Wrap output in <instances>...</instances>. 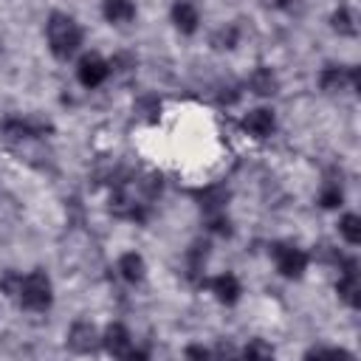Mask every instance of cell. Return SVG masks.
Listing matches in <instances>:
<instances>
[{
	"label": "cell",
	"mask_w": 361,
	"mask_h": 361,
	"mask_svg": "<svg viewBox=\"0 0 361 361\" xmlns=\"http://www.w3.org/2000/svg\"><path fill=\"white\" fill-rule=\"evenodd\" d=\"M161 192V180L149 178V175H130L124 180L116 183L113 189V197H110V212L116 217H127V220H135V223H144L147 220V212H149V200Z\"/></svg>",
	"instance_id": "obj_1"
},
{
	"label": "cell",
	"mask_w": 361,
	"mask_h": 361,
	"mask_svg": "<svg viewBox=\"0 0 361 361\" xmlns=\"http://www.w3.org/2000/svg\"><path fill=\"white\" fill-rule=\"evenodd\" d=\"M45 34H48V48L56 59H68L79 45H82V28L73 17L68 14H51L48 17V25H45Z\"/></svg>",
	"instance_id": "obj_2"
},
{
	"label": "cell",
	"mask_w": 361,
	"mask_h": 361,
	"mask_svg": "<svg viewBox=\"0 0 361 361\" xmlns=\"http://www.w3.org/2000/svg\"><path fill=\"white\" fill-rule=\"evenodd\" d=\"M20 305L25 310H48L54 302V288L45 271H31L28 276H17V288H14Z\"/></svg>",
	"instance_id": "obj_3"
},
{
	"label": "cell",
	"mask_w": 361,
	"mask_h": 361,
	"mask_svg": "<svg viewBox=\"0 0 361 361\" xmlns=\"http://www.w3.org/2000/svg\"><path fill=\"white\" fill-rule=\"evenodd\" d=\"M271 254H274V262H276V271L288 279H299L307 268V254L290 243H274L271 245Z\"/></svg>",
	"instance_id": "obj_4"
},
{
	"label": "cell",
	"mask_w": 361,
	"mask_h": 361,
	"mask_svg": "<svg viewBox=\"0 0 361 361\" xmlns=\"http://www.w3.org/2000/svg\"><path fill=\"white\" fill-rule=\"evenodd\" d=\"M104 347H107V353L113 355V358H147V353H141V350H133V338H130V333H127V327L124 324H110L107 330H104Z\"/></svg>",
	"instance_id": "obj_5"
},
{
	"label": "cell",
	"mask_w": 361,
	"mask_h": 361,
	"mask_svg": "<svg viewBox=\"0 0 361 361\" xmlns=\"http://www.w3.org/2000/svg\"><path fill=\"white\" fill-rule=\"evenodd\" d=\"M110 76V65L96 56V54H87L79 59V68H76V79L85 85V87H99L104 79Z\"/></svg>",
	"instance_id": "obj_6"
},
{
	"label": "cell",
	"mask_w": 361,
	"mask_h": 361,
	"mask_svg": "<svg viewBox=\"0 0 361 361\" xmlns=\"http://www.w3.org/2000/svg\"><path fill=\"white\" fill-rule=\"evenodd\" d=\"M319 82H322V87H324L327 93H338V90H344L347 85H350V87H358L361 79H358V68H333V65H330V68L322 71V79H319Z\"/></svg>",
	"instance_id": "obj_7"
},
{
	"label": "cell",
	"mask_w": 361,
	"mask_h": 361,
	"mask_svg": "<svg viewBox=\"0 0 361 361\" xmlns=\"http://www.w3.org/2000/svg\"><path fill=\"white\" fill-rule=\"evenodd\" d=\"M68 344L76 353H93L99 347V333H96V327L90 322H76L68 330Z\"/></svg>",
	"instance_id": "obj_8"
},
{
	"label": "cell",
	"mask_w": 361,
	"mask_h": 361,
	"mask_svg": "<svg viewBox=\"0 0 361 361\" xmlns=\"http://www.w3.org/2000/svg\"><path fill=\"white\" fill-rule=\"evenodd\" d=\"M274 127H276V118H274V113L265 110V107H257V110H251V113L243 118V130H245L248 135H254V138H268V135L274 133Z\"/></svg>",
	"instance_id": "obj_9"
},
{
	"label": "cell",
	"mask_w": 361,
	"mask_h": 361,
	"mask_svg": "<svg viewBox=\"0 0 361 361\" xmlns=\"http://www.w3.org/2000/svg\"><path fill=\"white\" fill-rule=\"evenodd\" d=\"M338 296L350 305V307H358L361 305V282H358V274H355V262H347L344 265V274L336 285Z\"/></svg>",
	"instance_id": "obj_10"
},
{
	"label": "cell",
	"mask_w": 361,
	"mask_h": 361,
	"mask_svg": "<svg viewBox=\"0 0 361 361\" xmlns=\"http://www.w3.org/2000/svg\"><path fill=\"white\" fill-rule=\"evenodd\" d=\"M172 23H175V28H178L180 34H195V28H197V23H200L197 8H195L189 0H178V3L172 6Z\"/></svg>",
	"instance_id": "obj_11"
},
{
	"label": "cell",
	"mask_w": 361,
	"mask_h": 361,
	"mask_svg": "<svg viewBox=\"0 0 361 361\" xmlns=\"http://www.w3.org/2000/svg\"><path fill=\"white\" fill-rule=\"evenodd\" d=\"M209 288H212V293L217 296V302H223V305H234V302L240 299V282H237L234 274H220V276H214V279L209 282Z\"/></svg>",
	"instance_id": "obj_12"
},
{
	"label": "cell",
	"mask_w": 361,
	"mask_h": 361,
	"mask_svg": "<svg viewBox=\"0 0 361 361\" xmlns=\"http://www.w3.org/2000/svg\"><path fill=\"white\" fill-rule=\"evenodd\" d=\"M45 130H48V124L31 121V118H8L3 124V133L8 138H34V135H42Z\"/></svg>",
	"instance_id": "obj_13"
},
{
	"label": "cell",
	"mask_w": 361,
	"mask_h": 361,
	"mask_svg": "<svg viewBox=\"0 0 361 361\" xmlns=\"http://www.w3.org/2000/svg\"><path fill=\"white\" fill-rule=\"evenodd\" d=\"M102 14H104L107 23L121 25V23H130L135 17V3L133 0H104L102 3Z\"/></svg>",
	"instance_id": "obj_14"
},
{
	"label": "cell",
	"mask_w": 361,
	"mask_h": 361,
	"mask_svg": "<svg viewBox=\"0 0 361 361\" xmlns=\"http://www.w3.org/2000/svg\"><path fill=\"white\" fill-rule=\"evenodd\" d=\"M144 271H147V265H144V257L141 254H135V251H127V254H121V259H118V274H121V279H127V282H141L144 279Z\"/></svg>",
	"instance_id": "obj_15"
},
{
	"label": "cell",
	"mask_w": 361,
	"mask_h": 361,
	"mask_svg": "<svg viewBox=\"0 0 361 361\" xmlns=\"http://www.w3.org/2000/svg\"><path fill=\"white\" fill-rule=\"evenodd\" d=\"M248 87H251L257 96H274L276 87H279V82H276V76H274L271 68H257V71L248 76Z\"/></svg>",
	"instance_id": "obj_16"
},
{
	"label": "cell",
	"mask_w": 361,
	"mask_h": 361,
	"mask_svg": "<svg viewBox=\"0 0 361 361\" xmlns=\"http://www.w3.org/2000/svg\"><path fill=\"white\" fill-rule=\"evenodd\" d=\"M338 231H341V237H344L347 243L358 245V243H361V217H358V214H344L341 223H338Z\"/></svg>",
	"instance_id": "obj_17"
},
{
	"label": "cell",
	"mask_w": 361,
	"mask_h": 361,
	"mask_svg": "<svg viewBox=\"0 0 361 361\" xmlns=\"http://www.w3.org/2000/svg\"><path fill=\"white\" fill-rule=\"evenodd\" d=\"M333 28L338 31V34H344V37H355V17H353V11L350 8H338L336 14H333Z\"/></svg>",
	"instance_id": "obj_18"
},
{
	"label": "cell",
	"mask_w": 361,
	"mask_h": 361,
	"mask_svg": "<svg viewBox=\"0 0 361 361\" xmlns=\"http://www.w3.org/2000/svg\"><path fill=\"white\" fill-rule=\"evenodd\" d=\"M341 200H344V195H341V186L338 183H324V189H322V195H319V203L324 206V209H336V206H341Z\"/></svg>",
	"instance_id": "obj_19"
},
{
	"label": "cell",
	"mask_w": 361,
	"mask_h": 361,
	"mask_svg": "<svg viewBox=\"0 0 361 361\" xmlns=\"http://www.w3.org/2000/svg\"><path fill=\"white\" fill-rule=\"evenodd\" d=\"M234 42H237V25L220 28V31L212 37V45H214V48H234Z\"/></svg>",
	"instance_id": "obj_20"
},
{
	"label": "cell",
	"mask_w": 361,
	"mask_h": 361,
	"mask_svg": "<svg viewBox=\"0 0 361 361\" xmlns=\"http://www.w3.org/2000/svg\"><path fill=\"white\" fill-rule=\"evenodd\" d=\"M243 355H245V358H271V355H274V350H271L268 344H262L259 338H254V341L243 350Z\"/></svg>",
	"instance_id": "obj_21"
},
{
	"label": "cell",
	"mask_w": 361,
	"mask_h": 361,
	"mask_svg": "<svg viewBox=\"0 0 361 361\" xmlns=\"http://www.w3.org/2000/svg\"><path fill=\"white\" fill-rule=\"evenodd\" d=\"M322 355H338V358H350V353L347 350H336V347H316V350H310L307 353V358H322Z\"/></svg>",
	"instance_id": "obj_22"
},
{
	"label": "cell",
	"mask_w": 361,
	"mask_h": 361,
	"mask_svg": "<svg viewBox=\"0 0 361 361\" xmlns=\"http://www.w3.org/2000/svg\"><path fill=\"white\" fill-rule=\"evenodd\" d=\"M186 355H189V358H206V355H209V350H206V347H189V350H186Z\"/></svg>",
	"instance_id": "obj_23"
}]
</instances>
